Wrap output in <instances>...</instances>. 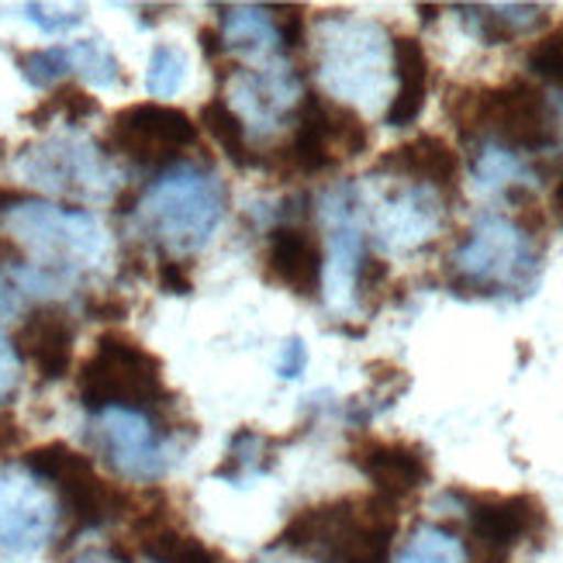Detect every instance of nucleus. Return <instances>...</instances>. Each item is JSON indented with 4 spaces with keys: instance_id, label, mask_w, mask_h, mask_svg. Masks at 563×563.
Instances as JSON below:
<instances>
[{
    "instance_id": "473e14b6",
    "label": "nucleus",
    "mask_w": 563,
    "mask_h": 563,
    "mask_svg": "<svg viewBox=\"0 0 563 563\" xmlns=\"http://www.w3.org/2000/svg\"><path fill=\"white\" fill-rule=\"evenodd\" d=\"M159 280L169 294H190V277L184 274L180 260H163L159 263Z\"/></svg>"
},
{
    "instance_id": "20e7f679",
    "label": "nucleus",
    "mask_w": 563,
    "mask_h": 563,
    "mask_svg": "<svg viewBox=\"0 0 563 563\" xmlns=\"http://www.w3.org/2000/svg\"><path fill=\"white\" fill-rule=\"evenodd\" d=\"M318 77L342 101H380L395 69L380 24L353 14H329L318 24Z\"/></svg>"
},
{
    "instance_id": "dca6fc26",
    "label": "nucleus",
    "mask_w": 563,
    "mask_h": 563,
    "mask_svg": "<svg viewBox=\"0 0 563 563\" xmlns=\"http://www.w3.org/2000/svg\"><path fill=\"white\" fill-rule=\"evenodd\" d=\"M266 274L271 280L284 284L287 290L311 298L322 287L325 260L318 239L298 225H280L266 235Z\"/></svg>"
},
{
    "instance_id": "2eb2a0df",
    "label": "nucleus",
    "mask_w": 563,
    "mask_h": 563,
    "mask_svg": "<svg viewBox=\"0 0 563 563\" xmlns=\"http://www.w3.org/2000/svg\"><path fill=\"white\" fill-rule=\"evenodd\" d=\"M439 218H443V208H439L435 190L408 184L380 201V208L374 211V225L380 242H387L390 250H415L432 239Z\"/></svg>"
},
{
    "instance_id": "423d86ee",
    "label": "nucleus",
    "mask_w": 563,
    "mask_h": 563,
    "mask_svg": "<svg viewBox=\"0 0 563 563\" xmlns=\"http://www.w3.org/2000/svg\"><path fill=\"white\" fill-rule=\"evenodd\" d=\"M80 398L93 411L166 405L169 390L163 384V363L135 339L108 332L97 339L90 360L80 366Z\"/></svg>"
},
{
    "instance_id": "f257e3e1",
    "label": "nucleus",
    "mask_w": 563,
    "mask_h": 563,
    "mask_svg": "<svg viewBox=\"0 0 563 563\" xmlns=\"http://www.w3.org/2000/svg\"><path fill=\"white\" fill-rule=\"evenodd\" d=\"M398 532L395 505L384 498H339L301 508L280 536L290 550H318L325 563H387Z\"/></svg>"
},
{
    "instance_id": "f3484780",
    "label": "nucleus",
    "mask_w": 563,
    "mask_h": 563,
    "mask_svg": "<svg viewBox=\"0 0 563 563\" xmlns=\"http://www.w3.org/2000/svg\"><path fill=\"white\" fill-rule=\"evenodd\" d=\"M377 169L408 184L432 187L435 194H453L460 180V156L453 153V145L439 135H419L398 145V150H390L377 163Z\"/></svg>"
},
{
    "instance_id": "7ed1b4c3",
    "label": "nucleus",
    "mask_w": 563,
    "mask_h": 563,
    "mask_svg": "<svg viewBox=\"0 0 563 563\" xmlns=\"http://www.w3.org/2000/svg\"><path fill=\"white\" fill-rule=\"evenodd\" d=\"M463 139L487 132L511 153H543L560 139L553 101L526 80L487 90H453L446 104Z\"/></svg>"
},
{
    "instance_id": "6ab92c4d",
    "label": "nucleus",
    "mask_w": 563,
    "mask_h": 563,
    "mask_svg": "<svg viewBox=\"0 0 563 563\" xmlns=\"http://www.w3.org/2000/svg\"><path fill=\"white\" fill-rule=\"evenodd\" d=\"M390 59H395L398 93H395V101H390L384 121L390 129H405V125H415V118L426 108L429 56H426V45L415 35H395L390 38Z\"/></svg>"
},
{
    "instance_id": "6e6552de",
    "label": "nucleus",
    "mask_w": 563,
    "mask_h": 563,
    "mask_svg": "<svg viewBox=\"0 0 563 563\" xmlns=\"http://www.w3.org/2000/svg\"><path fill=\"white\" fill-rule=\"evenodd\" d=\"M24 463H29V471L38 481H53L59 487L63 505L69 508L77 529L104 526L114 516H121L129 505L125 492H118V487L97 477L93 463L84 453L69 450L66 443H45L24 456Z\"/></svg>"
},
{
    "instance_id": "7c9ffc66",
    "label": "nucleus",
    "mask_w": 563,
    "mask_h": 563,
    "mask_svg": "<svg viewBox=\"0 0 563 563\" xmlns=\"http://www.w3.org/2000/svg\"><path fill=\"white\" fill-rule=\"evenodd\" d=\"M18 384V356L8 346V339L0 335V401H4Z\"/></svg>"
},
{
    "instance_id": "0eeeda50",
    "label": "nucleus",
    "mask_w": 563,
    "mask_h": 563,
    "mask_svg": "<svg viewBox=\"0 0 563 563\" xmlns=\"http://www.w3.org/2000/svg\"><path fill=\"white\" fill-rule=\"evenodd\" d=\"M4 222L21 246L42 260V271L48 266V271L73 274L80 266H101L108 260V235L90 211L21 201L8 211Z\"/></svg>"
},
{
    "instance_id": "9b49d317",
    "label": "nucleus",
    "mask_w": 563,
    "mask_h": 563,
    "mask_svg": "<svg viewBox=\"0 0 563 563\" xmlns=\"http://www.w3.org/2000/svg\"><path fill=\"white\" fill-rule=\"evenodd\" d=\"M194 142H198V125L180 108H169L159 101L118 111L108 129L111 150L139 163H169L184 150H190Z\"/></svg>"
},
{
    "instance_id": "a211bd4d",
    "label": "nucleus",
    "mask_w": 563,
    "mask_h": 563,
    "mask_svg": "<svg viewBox=\"0 0 563 563\" xmlns=\"http://www.w3.org/2000/svg\"><path fill=\"white\" fill-rule=\"evenodd\" d=\"M73 322L66 318V311L59 308H35L29 318L21 322L14 346L21 356H29L38 374L45 380H59L66 377L69 363H73Z\"/></svg>"
},
{
    "instance_id": "cd10ccee",
    "label": "nucleus",
    "mask_w": 563,
    "mask_h": 563,
    "mask_svg": "<svg viewBox=\"0 0 563 563\" xmlns=\"http://www.w3.org/2000/svg\"><path fill=\"white\" fill-rule=\"evenodd\" d=\"M526 63H529V69L536 73V77H543V80H550L553 87L563 90V21H556L553 29L529 48Z\"/></svg>"
},
{
    "instance_id": "c9c22d12",
    "label": "nucleus",
    "mask_w": 563,
    "mask_h": 563,
    "mask_svg": "<svg viewBox=\"0 0 563 563\" xmlns=\"http://www.w3.org/2000/svg\"><path fill=\"white\" fill-rule=\"evenodd\" d=\"M553 208L560 214V222H563V177L556 180V190H553Z\"/></svg>"
},
{
    "instance_id": "aec40b11",
    "label": "nucleus",
    "mask_w": 563,
    "mask_h": 563,
    "mask_svg": "<svg viewBox=\"0 0 563 563\" xmlns=\"http://www.w3.org/2000/svg\"><path fill=\"white\" fill-rule=\"evenodd\" d=\"M484 45H505L547 24V8L540 4H474L456 8Z\"/></svg>"
},
{
    "instance_id": "58836bf2",
    "label": "nucleus",
    "mask_w": 563,
    "mask_h": 563,
    "mask_svg": "<svg viewBox=\"0 0 563 563\" xmlns=\"http://www.w3.org/2000/svg\"><path fill=\"white\" fill-rule=\"evenodd\" d=\"M271 563H277V560H271Z\"/></svg>"
},
{
    "instance_id": "f8f14e48",
    "label": "nucleus",
    "mask_w": 563,
    "mask_h": 563,
    "mask_svg": "<svg viewBox=\"0 0 563 563\" xmlns=\"http://www.w3.org/2000/svg\"><path fill=\"white\" fill-rule=\"evenodd\" d=\"M97 446L129 481H156L169 467V450L156 426L135 408H104L97 419Z\"/></svg>"
},
{
    "instance_id": "bb28decb",
    "label": "nucleus",
    "mask_w": 563,
    "mask_h": 563,
    "mask_svg": "<svg viewBox=\"0 0 563 563\" xmlns=\"http://www.w3.org/2000/svg\"><path fill=\"white\" fill-rule=\"evenodd\" d=\"M18 69L24 73V80L32 87H53L59 77L73 69L69 48H35V53H21Z\"/></svg>"
},
{
    "instance_id": "4c0bfd02",
    "label": "nucleus",
    "mask_w": 563,
    "mask_h": 563,
    "mask_svg": "<svg viewBox=\"0 0 563 563\" xmlns=\"http://www.w3.org/2000/svg\"><path fill=\"white\" fill-rule=\"evenodd\" d=\"M0 253H4V246H0Z\"/></svg>"
},
{
    "instance_id": "ddd939ff",
    "label": "nucleus",
    "mask_w": 563,
    "mask_h": 563,
    "mask_svg": "<svg viewBox=\"0 0 563 563\" xmlns=\"http://www.w3.org/2000/svg\"><path fill=\"white\" fill-rule=\"evenodd\" d=\"M467 522L492 563L547 529V508L532 495H467Z\"/></svg>"
},
{
    "instance_id": "1a4fd4ad",
    "label": "nucleus",
    "mask_w": 563,
    "mask_h": 563,
    "mask_svg": "<svg viewBox=\"0 0 563 563\" xmlns=\"http://www.w3.org/2000/svg\"><path fill=\"white\" fill-rule=\"evenodd\" d=\"M18 174L45 190L56 194H77V198H108L118 177L108 159L87 142L73 139H48L42 145L24 150L18 159Z\"/></svg>"
},
{
    "instance_id": "4be33fe9",
    "label": "nucleus",
    "mask_w": 563,
    "mask_h": 563,
    "mask_svg": "<svg viewBox=\"0 0 563 563\" xmlns=\"http://www.w3.org/2000/svg\"><path fill=\"white\" fill-rule=\"evenodd\" d=\"M201 121L235 166H256L260 163L250 150V142H246V125L239 121V114L232 111V104L225 101V97H211V101L201 108Z\"/></svg>"
},
{
    "instance_id": "f03ea898",
    "label": "nucleus",
    "mask_w": 563,
    "mask_h": 563,
    "mask_svg": "<svg viewBox=\"0 0 563 563\" xmlns=\"http://www.w3.org/2000/svg\"><path fill=\"white\" fill-rule=\"evenodd\" d=\"M225 218V187L211 169L174 166L145 190L139 222L163 250L187 256L208 246Z\"/></svg>"
},
{
    "instance_id": "2f4dec72",
    "label": "nucleus",
    "mask_w": 563,
    "mask_h": 563,
    "mask_svg": "<svg viewBox=\"0 0 563 563\" xmlns=\"http://www.w3.org/2000/svg\"><path fill=\"white\" fill-rule=\"evenodd\" d=\"M24 11H29V18L38 24V29H45V32H66V29H73V24H80V18H84L80 11L77 14H59V18H53L45 8H38V4H29Z\"/></svg>"
},
{
    "instance_id": "b1692460",
    "label": "nucleus",
    "mask_w": 563,
    "mask_h": 563,
    "mask_svg": "<svg viewBox=\"0 0 563 563\" xmlns=\"http://www.w3.org/2000/svg\"><path fill=\"white\" fill-rule=\"evenodd\" d=\"M474 180L487 190H501V187H519L526 184L532 174H529V166L519 153H511L505 150V145L498 142H484L481 150L474 153Z\"/></svg>"
},
{
    "instance_id": "5701e85b",
    "label": "nucleus",
    "mask_w": 563,
    "mask_h": 563,
    "mask_svg": "<svg viewBox=\"0 0 563 563\" xmlns=\"http://www.w3.org/2000/svg\"><path fill=\"white\" fill-rule=\"evenodd\" d=\"M395 563H471V556L467 547L460 543V536H453L450 529L419 526L398 550Z\"/></svg>"
},
{
    "instance_id": "393cba45",
    "label": "nucleus",
    "mask_w": 563,
    "mask_h": 563,
    "mask_svg": "<svg viewBox=\"0 0 563 563\" xmlns=\"http://www.w3.org/2000/svg\"><path fill=\"white\" fill-rule=\"evenodd\" d=\"M69 63H73V69H80L84 77L97 87H114L121 80V66H118L114 53L97 38L69 45Z\"/></svg>"
},
{
    "instance_id": "c85d7f7f",
    "label": "nucleus",
    "mask_w": 563,
    "mask_h": 563,
    "mask_svg": "<svg viewBox=\"0 0 563 563\" xmlns=\"http://www.w3.org/2000/svg\"><path fill=\"white\" fill-rule=\"evenodd\" d=\"M53 114H63L66 121H84V118H90V114H97V101L90 93H84L80 87H59L48 101L32 114V121H48Z\"/></svg>"
},
{
    "instance_id": "72a5a7b5",
    "label": "nucleus",
    "mask_w": 563,
    "mask_h": 563,
    "mask_svg": "<svg viewBox=\"0 0 563 563\" xmlns=\"http://www.w3.org/2000/svg\"><path fill=\"white\" fill-rule=\"evenodd\" d=\"M201 48H205L208 59H218V56L225 53V42H222V35H218L214 29H201Z\"/></svg>"
},
{
    "instance_id": "e433bc0d",
    "label": "nucleus",
    "mask_w": 563,
    "mask_h": 563,
    "mask_svg": "<svg viewBox=\"0 0 563 563\" xmlns=\"http://www.w3.org/2000/svg\"><path fill=\"white\" fill-rule=\"evenodd\" d=\"M73 563H114V560H111V556H104V553H87V556L73 560Z\"/></svg>"
},
{
    "instance_id": "9d476101",
    "label": "nucleus",
    "mask_w": 563,
    "mask_h": 563,
    "mask_svg": "<svg viewBox=\"0 0 563 563\" xmlns=\"http://www.w3.org/2000/svg\"><path fill=\"white\" fill-rule=\"evenodd\" d=\"M56 516V501L35 474L0 467V556H35L53 536Z\"/></svg>"
},
{
    "instance_id": "4468645a",
    "label": "nucleus",
    "mask_w": 563,
    "mask_h": 563,
    "mask_svg": "<svg viewBox=\"0 0 563 563\" xmlns=\"http://www.w3.org/2000/svg\"><path fill=\"white\" fill-rule=\"evenodd\" d=\"M353 463L374 484L377 498L390 505L422 492L432 477L426 450L415 443H398V439H363L360 446H353Z\"/></svg>"
},
{
    "instance_id": "412c9836",
    "label": "nucleus",
    "mask_w": 563,
    "mask_h": 563,
    "mask_svg": "<svg viewBox=\"0 0 563 563\" xmlns=\"http://www.w3.org/2000/svg\"><path fill=\"white\" fill-rule=\"evenodd\" d=\"M218 35H222L225 48L242 53V56H266L271 59L274 53L284 48L277 21L271 18L266 8H229L225 29Z\"/></svg>"
},
{
    "instance_id": "a878e982",
    "label": "nucleus",
    "mask_w": 563,
    "mask_h": 563,
    "mask_svg": "<svg viewBox=\"0 0 563 563\" xmlns=\"http://www.w3.org/2000/svg\"><path fill=\"white\" fill-rule=\"evenodd\" d=\"M187 80V56L177 45H156L153 59H150V77H145V87H150L153 97H174Z\"/></svg>"
},
{
    "instance_id": "39448f33",
    "label": "nucleus",
    "mask_w": 563,
    "mask_h": 563,
    "mask_svg": "<svg viewBox=\"0 0 563 563\" xmlns=\"http://www.w3.org/2000/svg\"><path fill=\"white\" fill-rule=\"evenodd\" d=\"M453 287L467 294H501L522 290L536 280L540 253L522 225L501 214H484L481 222L463 235L453 253Z\"/></svg>"
},
{
    "instance_id": "f704fd0d",
    "label": "nucleus",
    "mask_w": 563,
    "mask_h": 563,
    "mask_svg": "<svg viewBox=\"0 0 563 563\" xmlns=\"http://www.w3.org/2000/svg\"><path fill=\"white\" fill-rule=\"evenodd\" d=\"M14 443H18V426L8 422V419H0V453H8Z\"/></svg>"
},
{
    "instance_id": "c756f323",
    "label": "nucleus",
    "mask_w": 563,
    "mask_h": 563,
    "mask_svg": "<svg viewBox=\"0 0 563 563\" xmlns=\"http://www.w3.org/2000/svg\"><path fill=\"white\" fill-rule=\"evenodd\" d=\"M305 366H308V350H305V342L301 339H290L287 346H284V360H280V377H301L305 374Z\"/></svg>"
}]
</instances>
